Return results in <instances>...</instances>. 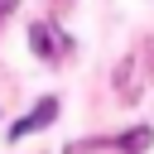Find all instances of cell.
<instances>
[{"label": "cell", "instance_id": "6da1fadb", "mask_svg": "<svg viewBox=\"0 0 154 154\" xmlns=\"http://www.w3.org/2000/svg\"><path fill=\"white\" fill-rule=\"evenodd\" d=\"M53 120H58V96H43L24 120L10 125V140H24V135H34V130H43V125H53Z\"/></svg>", "mask_w": 154, "mask_h": 154}, {"label": "cell", "instance_id": "7a4b0ae2", "mask_svg": "<svg viewBox=\"0 0 154 154\" xmlns=\"http://www.w3.org/2000/svg\"><path fill=\"white\" fill-rule=\"evenodd\" d=\"M29 48H34L38 58H58V48H67V38H58L53 24H34V29H29Z\"/></svg>", "mask_w": 154, "mask_h": 154}, {"label": "cell", "instance_id": "3957f363", "mask_svg": "<svg viewBox=\"0 0 154 154\" xmlns=\"http://www.w3.org/2000/svg\"><path fill=\"white\" fill-rule=\"evenodd\" d=\"M149 144H154V130H149V125H135V130L116 135V149H125V154H140V149H149Z\"/></svg>", "mask_w": 154, "mask_h": 154}, {"label": "cell", "instance_id": "277c9868", "mask_svg": "<svg viewBox=\"0 0 154 154\" xmlns=\"http://www.w3.org/2000/svg\"><path fill=\"white\" fill-rule=\"evenodd\" d=\"M14 5H19V0H0V24H5L10 14H14Z\"/></svg>", "mask_w": 154, "mask_h": 154}]
</instances>
